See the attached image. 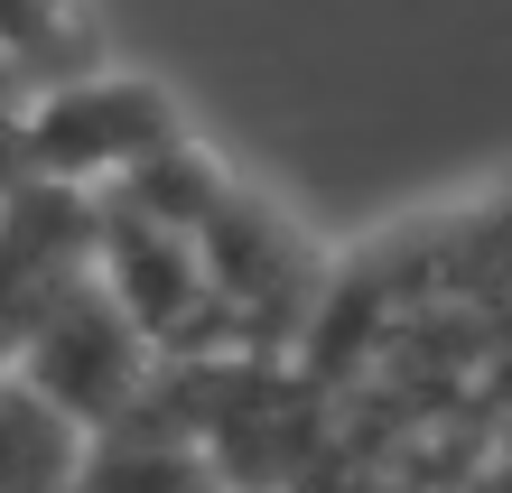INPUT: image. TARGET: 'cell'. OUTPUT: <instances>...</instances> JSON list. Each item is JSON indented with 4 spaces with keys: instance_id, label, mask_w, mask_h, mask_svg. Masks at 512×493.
Masks as SVG:
<instances>
[{
    "instance_id": "obj_2",
    "label": "cell",
    "mask_w": 512,
    "mask_h": 493,
    "mask_svg": "<svg viewBox=\"0 0 512 493\" xmlns=\"http://www.w3.org/2000/svg\"><path fill=\"white\" fill-rule=\"evenodd\" d=\"M75 75H103V38L84 0H10V103H38Z\"/></svg>"
},
{
    "instance_id": "obj_1",
    "label": "cell",
    "mask_w": 512,
    "mask_h": 493,
    "mask_svg": "<svg viewBox=\"0 0 512 493\" xmlns=\"http://www.w3.org/2000/svg\"><path fill=\"white\" fill-rule=\"evenodd\" d=\"M168 140H177L168 103L149 84H122V75H75L56 94H38V103H10V168H47L56 187L131 177Z\"/></svg>"
},
{
    "instance_id": "obj_3",
    "label": "cell",
    "mask_w": 512,
    "mask_h": 493,
    "mask_svg": "<svg viewBox=\"0 0 512 493\" xmlns=\"http://www.w3.org/2000/svg\"><path fill=\"white\" fill-rule=\"evenodd\" d=\"M84 419L75 400H56L38 373H19L10 363V456H0V475L10 484H75V475H94V438H84Z\"/></svg>"
}]
</instances>
